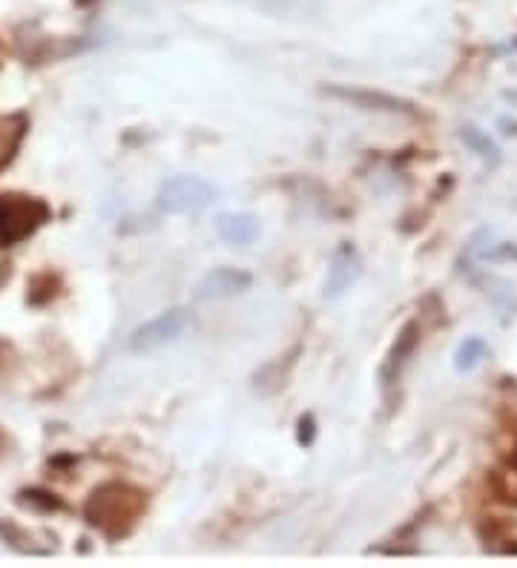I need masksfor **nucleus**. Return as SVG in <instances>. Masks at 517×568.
Returning <instances> with one entry per match:
<instances>
[{
    "label": "nucleus",
    "mask_w": 517,
    "mask_h": 568,
    "mask_svg": "<svg viewBox=\"0 0 517 568\" xmlns=\"http://www.w3.org/2000/svg\"><path fill=\"white\" fill-rule=\"evenodd\" d=\"M331 98H342L354 107L362 110H385V112H411V104H405L394 95H383V92H371V89H348V87H334L328 89Z\"/></svg>",
    "instance_id": "obj_6"
},
{
    "label": "nucleus",
    "mask_w": 517,
    "mask_h": 568,
    "mask_svg": "<svg viewBox=\"0 0 517 568\" xmlns=\"http://www.w3.org/2000/svg\"><path fill=\"white\" fill-rule=\"evenodd\" d=\"M216 196V190L199 175H176L158 187V207L173 216L199 213Z\"/></svg>",
    "instance_id": "obj_1"
},
{
    "label": "nucleus",
    "mask_w": 517,
    "mask_h": 568,
    "mask_svg": "<svg viewBox=\"0 0 517 568\" xmlns=\"http://www.w3.org/2000/svg\"><path fill=\"white\" fill-rule=\"evenodd\" d=\"M193 328V313L187 307H173L158 313L156 319L144 322L141 328L130 336V350L133 353H153V350L173 345L187 330Z\"/></svg>",
    "instance_id": "obj_2"
},
{
    "label": "nucleus",
    "mask_w": 517,
    "mask_h": 568,
    "mask_svg": "<svg viewBox=\"0 0 517 568\" xmlns=\"http://www.w3.org/2000/svg\"><path fill=\"white\" fill-rule=\"evenodd\" d=\"M414 345H417V325H405V330L397 336V345H394V350H391V356H388V362H385L383 368V379L388 382L391 376H394V368L400 371V365L405 362V356L414 350Z\"/></svg>",
    "instance_id": "obj_8"
},
{
    "label": "nucleus",
    "mask_w": 517,
    "mask_h": 568,
    "mask_svg": "<svg viewBox=\"0 0 517 568\" xmlns=\"http://www.w3.org/2000/svg\"><path fill=\"white\" fill-rule=\"evenodd\" d=\"M362 273V264H360V256H357V250L354 247H342L337 250V256L331 259V267H328V279H325V296H339V293H345L351 284L360 279Z\"/></svg>",
    "instance_id": "obj_5"
},
{
    "label": "nucleus",
    "mask_w": 517,
    "mask_h": 568,
    "mask_svg": "<svg viewBox=\"0 0 517 568\" xmlns=\"http://www.w3.org/2000/svg\"><path fill=\"white\" fill-rule=\"evenodd\" d=\"M216 233L233 247H248L259 239V219L253 213H222L216 219Z\"/></svg>",
    "instance_id": "obj_7"
},
{
    "label": "nucleus",
    "mask_w": 517,
    "mask_h": 568,
    "mask_svg": "<svg viewBox=\"0 0 517 568\" xmlns=\"http://www.w3.org/2000/svg\"><path fill=\"white\" fill-rule=\"evenodd\" d=\"M483 353H486V345L480 342V339H466L460 350H457V371H472L474 365L483 359Z\"/></svg>",
    "instance_id": "obj_9"
},
{
    "label": "nucleus",
    "mask_w": 517,
    "mask_h": 568,
    "mask_svg": "<svg viewBox=\"0 0 517 568\" xmlns=\"http://www.w3.org/2000/svg\"><path fill=\"white\" fill-rule=\"evenodd\" d=\"M253 276L242 267H213L204 273L196 284V299L199 302H219V299H233L250 290Z\"/></svg>",
    "instance_id": "obj_4"
},
{
    "label": "nucleus",
    "mask_w": 517,
    "mask_h": 568,
    "mask_svg": "<svg viewBox=\"0 0 517 568\" xmlns=\"http://www.w3.org/2000/svg\"><path fill=\"white\" fill-rule=\"evenodd\" d=\"M49 216L44 201L29 196H0V244H15L35 233Z\"/></svg>",
    "instance_id": "obj_3"
},
{
    "label": "nucleus",
    "mask_w": 517,
    "mask_h": 568,
    "mask_svg": "<svg viewBox=\"0 0 517 568\" xmlns=\"http://www.w3.org/2000/svg\"><path fill=\"white\" fill-rule=\"evenodd\" d=\"M299 442H302V445H311V442H314V419H311V416L299 419Z\"/></svg>",
    "instance_id": "obj_10"
}]
</instances>
